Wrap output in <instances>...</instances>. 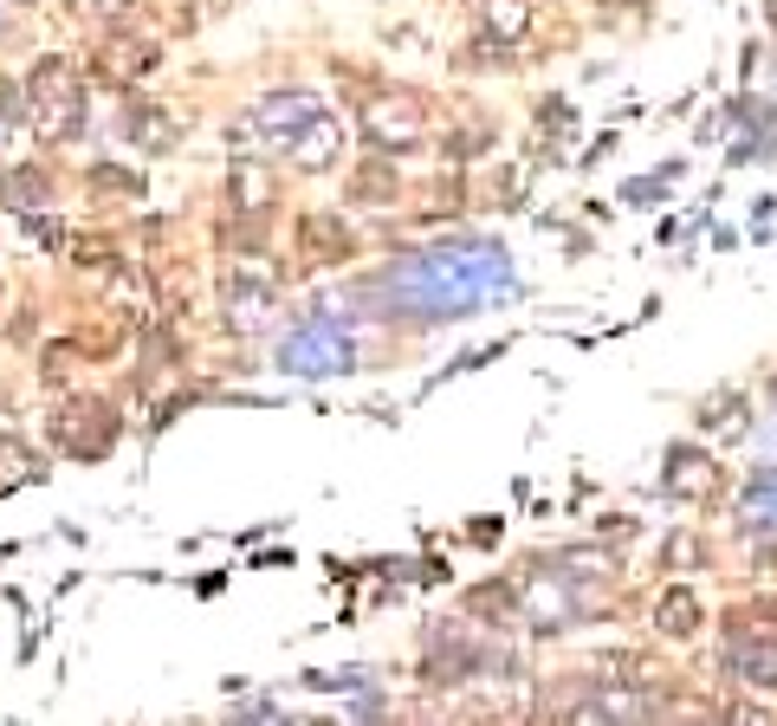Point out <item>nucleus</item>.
<instances>
[{
	"label": "nucleus",
	"mask_w": 777,
	"mask_h": 726,
	"mask_svg": "<svg viewBox=\"0 0 777 726\" xmlns=\"http://www.w3.org/2000/svg\"><path fill=\"white\" fill-rule=\"evenodd\" d=\"M84 131V91H71V98H53V104H33V137L46 149L71 144Z\"/></svg>",
	"instance_id": "nucleus-7"
},
{
	"label": "nucleus",
	"mask_w": 777,
	"mask_h": 726,
	"mask_svg": "<svg viewBox=\"0 0 777 726\" xmlns=\"http://www.w3.org/2000/svg\"><path fill=\"white\" fill-rule=\"evenodd\" d=\"M363 137L376 149H422L427 117L415 111V98H376V104L363 111Z\"/></svg>",
	"instance_id": "nucleus-2"
},
{
	"label": "nucleus",
	"mask_w": 777,
	"mask_h": 726,
	"mask_svg": "<svg viewBox=\"0 0 777 726\" xmlns=\"http://www.w3.org/2000/svg\"><path fill=\"white\" fill-rule=\"evenodd\" d=\"M78 91V66L66 53H46L33 72H26V104H53V98H71Z\"/></svg>",
	"instance_id": "nucleus-8"
},
{
	"label": "nucleus",
	"mask_w": 777,
	"mask_h": 726,
	"mask_svg": "<svg viewBox=\"0 0 777 726\" xmlns=\"http://www.w3.org/2000/svg\"><path fill=\"white\" fill-rule=\"evenodd\" d=\"M765 20H772V33H777V0H772V13H765Z\"/></svg>",
	"instance_id": "nucleus-19"
},
{
	"label": "nucleus",
	"mask_w": 777,
	"mask_h": 726,
	"mask_svg": "<svg viewBox=\"0 0 777 726\" xmlns=\"http://www.w3.org/2000/svg\"><path fill=\"white\" fill-rule=\"evenodd\" d=\"M285 156H292V169H305V175H324V169L344 156V124H338V117H318V124H305V131L285 144Z\"/></svg>",
	"instance_id": "nucleus-6"
},
{
	"label": "nucleus",
	"mask_w": 777,
	"mask_h": 726,
	"mask_svg": "<svg viewBox=\"0 0 777 726\" xmlns=\"http://www.w3.org/2000/svg\"><path fill=\"white\" fill-rule=\"evenodd\" d=\"M0 195L13 202V208H39L53 189H46V175L39 169H7V182H0Z\"/></svg>",
	"instance_id": "nucleus-13"
},
{
	"label": "nucleus",
	"mask_w": 777,
	"mask_h": 726,
	"mask_svg": "<svg viewBox=\"0 0 777 726\" xmlns=\"http://www.w3.org/2000/svg\"><path fill=\"white\" fill-rule=\"evenodd\" d=\"M227 202H233V215L240 220H266L279 208V169L273 162H233L227 169Z\"/></svg>",
	"instance_id": "nucleus-4"
},
{
	"label": "nucleus",
	"mask_w": 777,
	"mask_h": 726,
	"mask_svg": "<svg viewBox=\"0 0 777 726\" xmlns=\"http://www.w3.org/2000/svg\"><path fill=\"white\" fill-rule=\"evenodd\" d=\"M124 137L142 149H169L175 144V117L162 104H124Z\"/></svg>",
	"instance_id": "nucleus-9"
},
{
	"label": "nucleus",
	"mask_w": 777,
	"mask_h": 726,
	"mask_svg": "<svg viewBox=\"0 0 777 726\" xmlns=\"http://www.w3.org/2000/svg\"><path fill=\"white\" fill-rule=\"evenodd\" d=\"M654 623L667 629V636H694L700 629V590H687V583H674L661 603H654Z\"/></svg>",
	"instance_id": "nucleus-11"
},
{
	"label": "nucleus",
	"mask_w": 777,
	"mask_h": 726,
	"mask_svg": "<svg viewBox=\"0 0 777 726\" xmlns=\"http://www.w3.org/2000/svg\"><path fill=\"white\" fill-rule=\"evenodd\" d=\"M351 195H356V202H389V195H396V169H389V162L356 169V175H351Z\"/></svg>",
	"instance_id": "nucleus-14"
},
{
	"label": "nucleus",
	"mask_w": 777,
	"mask_h": 726,
	"mask_svg": "<svg viewBox=\"0 0 777 726\" xmlns=\"http://www.w3.org/2000/svg\"><path fill=\"white\" fill-rule=\"evenodd\" d=\"M84 182H91L98 195H137V189H142V175H137V169H111V162H98V169H91Z\"/></svg>",
	"instance_id": "nucleus-15"
},
{
	"label": "nucleus",
	"mask_w": 777,
	"mask_h": 726,
	"mask_svg": "<svg viewBox=\"0 0 777 726\" xmlns=\"http://www.w3.org/2000/svg\"><path fill=\"white\" fill-rule=\"evenodd\" d=\"M124 7H130V0H66V13H71V20H98V26L124 20Z\"/></svg>",
	"instance_id": "nucleus-17"
},
{
	"label": "nucleus",
	"mask_w": 777,
	"mask_h": 726,
	"mask_svg": "<svg viewBox=\"0 0 777 726\" xmlns=\"http://www.w3.org/2000/svg\"><path fill=\"white\" fill-rule=\"evenodd\" d=\"M351 253H356V234L338 208L298 215V260H305V266H338V260H351Z\"/></svg>",
	"instance_id": "nucleus-3"
},
{
	"label": "nucleus",
	"mask_w": 777,
	"mask_h": 726,
	"mask_svg": "<svg viewBox=\"0 0 777 726\" xmlns=\"http://www.w3.org/2000/svg\"><path fill=\"white\" fill-rule=\"evenodd\" d=\"M59 422H66V429H59V435H66V447H71V454H84V461H91V454H104V447L117 441L111 402H71Z\"/></svg>",
	"instance_id": "nucleus-5"
},
{
	"label": "nucleus",
	"mask_w": 777,
	"mask_h": 726,
	"mask_svg": "<svg viewBox=\"0 0 777 726\" xmlns=\"http://www.w3.org/2000/svg\"><path fill=\"white\" fill-rule=\"evenodd\" d=\"M480 26H487V39H499V46L525 39L532 33V0H487L480 7Z\"/></svg>",
	"instance_id": "nucleus-10"
},
{
	"label": "nucleus",
	"mask_w": 777,
	"mask_h": 726,
	"mask_svg": "<svg viewBox=\"0 0 777 726\" xmlns=\"http://www.w3.org/2000/svg\"><path fill=\"white\" fill-rule=\"evenodd\" d=\"M324 117V104H318V91H273V98H260L253 111H247V131H253V144H273V149H285L305 124H318Z\"/></svg>",
	"instance_id": "nucleus-1"
},
{
	"label": "nucleus",
	"mask_w": 777,
	"mask_h": 726,
	"mask_svg": "<svg viewBox=\"0 0 777 726\" xmlns=\"http://www.w3.org/2000/svg\"><path fill=\"white\" fill-rule=\"evenodd\" d=\"M739 661H745V674H752L758 688H777V643H752Z\"/></svg>",
	"instance_id": "nucleus-16"
},
{
	"label": "nucleus",
	"mask_w": 777,
	"mask_h": 726,
	"mask_svg": "<svg viewBox=\"0 0 777 726\" xmlns=\"http://www.w3.org/2000/svg\"><path fill=\"white\" fill-rule=\"evenodd\" d=\"M156 66H162L156 39H130V46H111V66H104V72L117 78V84H130V78H149Z\"/></svg>",
	"instance_id": "nucleus-12"
},
{
	"label": "nucleus",
	"mask_w": 777,
	"mask_h": 726,
	"mask_svg": "<svg viewBox=\"0 0 777 726\" xmlns=\"http://www.w3.org/2000/svg\"><path fill=\"white\" fill-rule=\"evenodd\" d=\"M596 7H648V0H596Z\"/></svg>",
	"instance_id": "nucleus-18"
}]
</instances>
